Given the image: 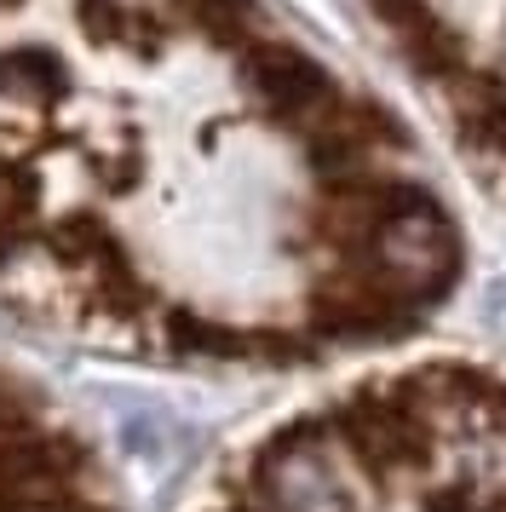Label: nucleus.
Listing matches in <instances>:
<instances>
[{
  "label": "nucleus",
  "mask_w": 506,
  "mask_h": 512,
  "mask_svg": "<svg viewBox=\"0 0 506 512\" xmlns=\"http://www.w3.org/2000/svg\"><path fill=\"white\" fill-rule=\"evenodd\" d=\"M248 512H374V478L351 461L328 415L282 426L242 478Z\"/></svg>",
  "instance_id": "1"
},
{
  "label": "nucleus",
  "mask_w": 506,
  "mask_h": 512,
  "mask_svg": "<svg viewBox=\"0 0 506 512\" xmlns=\"http://www.w3.org/2000/svg\"><path fill=\"white\" fill-rule=\"evenodd\" d=\"M340 265H357L374 282H386L391 294L414 311L437 305L460 277V236L449 225V213L437 208V196L426 185H397L386 219L368 231V242Z\"/></svg>",
  "instance_id": "2"
},
{
  "label": "nucleus",
  "mask_w": 506,
  "mask_h": 512,
  "mask_svg": "<svg viewBox=\"0 0 506 512\" xmlns=\"http://www.w3.org/2000/svg\"><path fill=\"white\" fill-rule=\"evenodd\" d=\"M236 70L248 81V93L259 98V110L282 127H294V133L340 98L334 75L322 70L311 52L294 47V41H276V35H259L253 47L236 52Z\"/></svg>",
  "instance_id": "3"
},
{
  "label": "nucleus",
  "mask_w": 506,
  "mask_h": 512,
  "mask_svg": "<svg viewBox=\"0 0 506 512\" xmlns=\"http://www.w3.org/2000/svg\"><path fill=\"white\" fill-rule=\"evenodd\" d=\"M414 305H403L386 282H374L357 265H334V277H317L305 334L311 340H391L414 328Z\"/></svg>",
  "instance_id": "4"
},
{
  "label": "nucleus",
  "mask_w": 506,
  "mask_h": 512,
  "mask_svg": "<svg viewBox=\"0 0 506 512\" xmlns=\"http://www.w3.org/2000/svg\"><path fill=\"white\" fill-rule=\"evenodd\" d=\"M449 116L460 144L483 162H506V81L495 70H460L449 87Z\"/></svg>",
  "instance_id": "5"
},
{
  "label": "nucleus",
  "mask_w": 506,
  "mask_h": 512,
  "mask_svg": "<svg viewBox=\"0 0 506 512\" xmlns=\"http://www.w3.org/2000/svg\"><path fill=\"white\" fill-rule=\"evenodd\" d=\"M41 248L58 259L64 271H75L81 282H92L98 271H110V265L127 259V248L115 242V231L98 219V213H64L58 225L41 231Z\"/></svg>",
  "instance_id": "6"
},
{
  "label": "nucleus",
  "mask_w": 506,
  "mask_h": 512,
  "mask_svg": "<svg viewBox=\"0 0 506 512\" xmlns=\"http://www.w3.org/2000/svg\"><path fill=\"white\" fill-rule=\"evenodd\" d=\"M64 93H69V70L52 47H35V41L0 47V98L29 104V110H46V104H58Z\"/></svg>",
  "instance_id": "7"
},
{
  "label": "nucleus",
  "mask_w": 506,
  "mask_h": 512,
  "mask_svg": "<svg viewBox=\"0 0 506 512\" xmlns=\"http://www.w3.org/2000/svg\"><path fill=\"white\" fill-rule=\"evenodd\" d=\"M397 52H403V64H409L420 81H437V87H449L460 70H466V41L455 35V24H443L432 6L414 18V24H403L397 35Z\"/></svg>",
  "instance_id": "8"
},
{
  "label": "nucleus",
  "mask_w": 506,
  "mask_h": 512,
  "mask_svg": "<svg viewBox=\"0 0 506 512\" xmlns=\"http://www.w3.org/2000/svg\"><path fill=\"white\" fill-rule=\"evenodd\" d=\"M179 12L202 41H213V47H225V52H242L259 35H271L259 0H179Z\"/></svg>",
  "instance_id": "9"
},
{
  "label": "nucleus",
  "mask_w": 506,
  "mask_h": 512,
  "mask_svg": "<svg viewBox=\"0 0 506 512\" xmlns=\"http://www.w3.org/2000/svg\"><path fill=\"white\" fill-rule=\"evenodd\" d=\"M161 340L179 357H248L253 351V328H230L196 311H167L161 317Z\"/></svg>",
  "instance_id": "10"
},
{
  "label": "nucleus",
  "mask_w": 506,
  "mask_h": 512,
  "mask_svg": "<svg viewBox=\"0 0 506 512\" xmlns=\"http://www.w3.org/2000/svg\"><path fill=\"white\" fill-rule=\"evenodd\" d=\"M0 6H23V0H0Z\"/></svg>",
  "instance_id": "11"
},
{
  "label": "nucleus",
  "mask_w": 506,
  "mask_h": 512,
  "mask_svg": "<svg viewBox=\"0 0 506 512\" xmlns=\"http://www.w3.org/2000/svg\"><path fill=\"white\" fill-rule=\"evenodd\" d=\"M23 512H46V507H23Z\"/></svg>",
  "instance_id": "12"
}]
</instances>
